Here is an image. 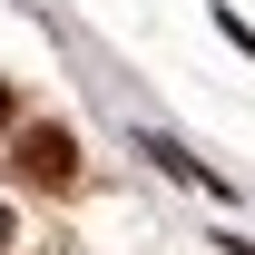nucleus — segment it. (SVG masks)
Here are the masks:
<instances>
[{"label":"nucleus","mask_w":255,"mask_h":255,"mask_svg":"<svg viewBox=\"0 0 255 255\" xmlns=\"http://www.w3.org/2000/svg\"><path fill=\"white\" fill-rule=\"evenodd\" d=\"M0 118H10V79H0Z\"/></svg>","instance_id":"f03ea898"},{"label":"nucleus","mask_w":255,"mask_h":255,"mask_svg":"<svg viewBox=\"0 0 255 255\" xmlns=\"http://www.w3.org/2000/svg\"><path fill=\"white\" fill-rule=\"evenodd\" d=\"M20 177H30V187H69V177H79V137H69V128H30V137H20Z\"/></svg>","instance_id":"f257e3e1"}]
</instances>
